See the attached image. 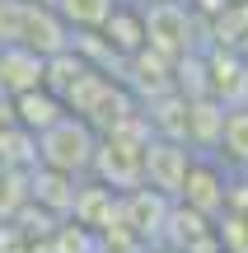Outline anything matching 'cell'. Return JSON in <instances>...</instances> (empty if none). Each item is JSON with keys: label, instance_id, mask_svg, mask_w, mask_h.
<instances>
[{"label": "cell", "instance_id": "obj_3", "mask_svg": "<svg viewBox=\"0 0 248 253\" xmlns=\"http://www.w3.org/2000/svg\"><path fill=\"white\" fill-rule=\"evenodd\" d=\"M192 19H187V9L178 5V0H159V5H150L145 14V47H155V52L164 56H183L187 42H192Z\"/></svg>", "mask_w": 248, "mask_h": 253}, {"label": "cell", "instance_id": "obj_4", "mask_svg": "<svg viewBox=\"0 0 248 253\" xmlns=\"http://www.w3.org/2000/svg\"><path fill=\"white\" fill-rule=\"evenodd\" d=\"M47 84V56L33 52V47L24 42H5L0 47V89L9 94V99H19V94L28 89H42Z\"/></svg>", "mask_w": 248, "mask_h": 253}, {"label": "cell", "instance_id": "obj_6", "mask_svg": "<svg viewBox=\"0 0 248 253\" xmlns=\"http://www.w3.org/2000/svg\"><path fill=\"white\" fill-rule=\"evenodd\" d=\"M9 108H14V122L24 126V131L33 136V141H37L42 131H52V126L66 118V103L56 99V94L47 89V84H42V89H28V94H19V99H9Z\"/></svg>", "mask_w": 248, "mask_h": 253}, {"label": "cell", "instance_id": "obj_8", "mask_svg": "<svg viewBox=\"0 0 248 253\" xmlns=\"http://www.w3.org/2000/svg\"><path fill=\"white\" fill-rule=\"evenodd\" d=\"M103 33H108V47H112V52L136 56L141 47H145V14H136V9H127V5H117V14L103 24Z\"/></svg>", "mask_w": 248, "mask_h": 253}, {"label": "cell", "instance_id": "obj_5", "mask_svg": "<svg viewBox=\"0 0 248 253\" xmlns=\"http://www.w3.org/2000/svg\"><path fill=\"white\" fill-rule=\"evenodd\" d=\"M187 173H192V155L178 141H150L145 150V183L159 192H183Z\"/></svg>", "mask_w": 248, "mask_h": 253}, {"label": "cell", "instance_id": "obj_10", "mask_svg": "<svg viewBox=\"0 0 248 253\" xmlns=\"http://www.w3.org/2000/svg\"><path fill=\"white\" fill-rule=\"evenodd\" d=\"M19 202H24V178H19V173L9 169L5 160H0V220H5L9 211L19 207Z\"/></svg>", "mask_w": 248, "mask_h": 253}, {"label": "cell", "instance_id": "obj_9", "mask_svg": "<svg viewBox=\"0 0 248 253\" xmlns=\"http://www.w3.org/2000/svg\"><path fill=\"white\" fill-rule=\"evenodd\" d=\"M220 150L234 164L248 169V108H230L225 113V131H220Z\"/></svg>", "mask_w": 248, "mask_h": 253}, {"label": "cell", "instance_id": "obj_2", "mask_svg": "<svg viewBox=\"0 0 248 253\" xmlns=\"http://www.w3.org/2000/svg\"><path fill=\"white\" fill-rule=\"evenodd\" d=\"M145 150H150V136H141L136 122H127V126H117V131L99 136V160H94V169H99L112 188H141V178H145Z\"/></svg>", "mask_w": 248, "mask_h": 253}, {"label": "cell", "instance_id": "obj_7", "mask_svg": "<svg viewBox=\"0 0 248 253\" xmlns=\"http://www.w3.org/2000/svg\"><path fill=\"white\" fill-rule=\"evenodd\" d=\"M122 0H52V9L61 14L66 28H103L117 14Z\"/></svg>", "mask_w": 248, "mask_h": 253}, {"label": "cell", "instance_id": "obj_1", "mask_svg": "<svg viewBox=\"0 0 248 253\" xmlns=\"http://www.w3.org/2000/svg\"><path fill=\"white\" fill-rule=\"evenodd\" d=\"M94 160H99V131L84 118H75V113H66L52 131L37 136V164H42L47 173L75 178V173L94 169Z\"/></svg>", "mask_w": 248, "mask_h": 253}]
</instances>
